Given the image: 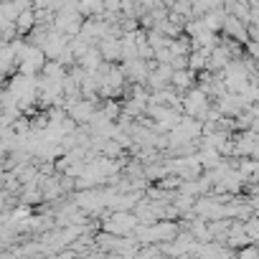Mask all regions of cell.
Wrapping results in <instances>:
<instances>
[{
    "instance_id": "6da1fadb",
    "label": "cell",
    "mask_w": 259,
    "mask_h": 259,
    "mask_svg": "<svg viewBox=\"0 0 259 259\" xmlns=\"http://www.w3.org/2000/svg\"><path fill=\"white\" fill-rule=\"evenodd\" d=\"M208 107H211V97H208L203 89H198L196 84L181 94V112L188 114V117H196V119L203 122Z\"/></svg>"
},
{
    "instance_id": "7a4b0ae2",
    "label": "cell",
    "mask_w": 259,
    "mask_h": 259,
    "mask_svg": "<svg viewBox=\"0 0 259 259\" xmlns=\"http://www.w3.org/2000/svg\"><path fill=\"white\" fill-rule=\"evenodd\" d=\"M99 226H102V231H109V234H117V236H130L133 229L138 226V216L133 211H107Z\"/></svg>"
},
{
    "instance_id": "3957f363",
    "label": "cell",
    "mask_w": 259,
    "mask_h": 259,
    "mask_svg": "<svg viewBox=\"0 0 259 259\" xmlns=\"http://www.w3.org/2000/svg\"><path fill=\"white\" fill-rule=\"evenodd\" d=\"M94 46L99 49L102 61H109V64H117V61H119V36H112V33H109V36L99 38Z\"/></svg>"
},
{
    "instance_id": "277c9868",
    "label": "cell",
    "mask_w": 259,
    "mask_h": 259,
    "mask_svg": "<svg viewBox=\"0 0 259 259\" xmlns=\"http://www.w3.org/2000/svg\"><path fill=\"white\" fill-rule=\"evenodd\" d=\"M196 84V71H191V69H173V74H170V87L176 89V92H186V89H191Z\"/></svg>"
},
{
    "instance_id": "5b68a950",
    "label": "cell",
    "mask_w": 259,
    "mask_h": 259,
    "mask_svg": "<svg viewBox=\"0 0 259 259\" xmlns=\"http://www.w3.org/2000/svg\"><path fill=\"white\" fill-rule=\"evenodd\" d=\"M13 26H16V36H26L33 26H36V16H33V8H26V11H21L18 16H16V21H13Z\"/></svg>"
},
{
    "instance_id": "8992f818",
    "label": "cell",
    "mask_w": 259,
    "mask_h": 259,
    "mask_svg": "<svg viewBox=\"0 0 259 259\" xmlns=\"http://www.w3.org/2000/svg\"><path fill=\"white\" fill-rule=\"evenodd\" d=\"M76 64L81 66V69H87V71H94V69H99V64H102V56H99V49L97 46H89L79 59H76Z\"/></svg>"
},
{
    "instance_id": "52a82bcc",
    "label": "cell",
    "mask_w": 259,
    "mask_h": 259,
    "mask_svg": "<svg viewBox=\"0 0 259 259\" xmlns=\"http://www.w3.org/2000/svg\"><path fill=\"white\" fill-rule=\"evenodd\" d=\"M6 71H16V59H13L8 41H0V74H6Z\"/></svg>"
},
{
    "instance_id": "ba28073f",
    "label": "cell",
    "mask_w": 259,
    "mask_h": 259,
    "mask_svg": "<svg viewBox=\"0 0 259 259\" xmlns=\"http://www.w3.org/2000/svg\"><path fill=\"white\" fill-rule=\"evenodd\" d=\"M234 254H236L239 259H256V256H259V251H256L254 244H244V246H239Z\"/></svg>"
}]
</instances>
